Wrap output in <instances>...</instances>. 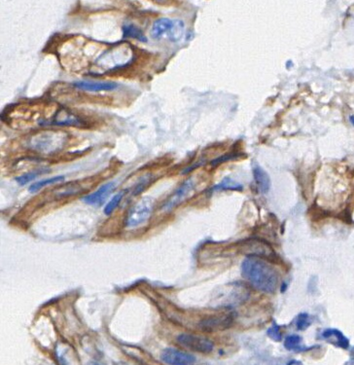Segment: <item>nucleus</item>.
I'll list each match as a JSON object with an SVG mask.
<instances>
[{
	"label": "nucleus",
	"instance_id": "obj_1",
	"mask_svg": "<svg viewBox=\"0 0 354 365\" xmlns=\"http://www.w3.org/2000/svg\"><path fill=\"white\" fill-rule=\"evenodd\" d=\"M242 274L254 288L265 293L275 292L278 286L276 270L258 256H248L243 261Z\"/></svg>",
	"mask_w": 354,
	"mask_h": 365
},
{
	"label": "nucleus",
	"instance_id": "obj_2",
	"mask_svg": "<svg viewBox=\"0 0 354 365\" xmlns=\"http://www.w3.org/2000/svg\"><path fill=\"white\" fill-rule=\"evenodd\" d=\"M67 135L65 132L45 131L40 132L29 139V146L40 153L52 154L63 149L66 142Z\"/></svg>",
	"mask_w": 354,
	"mask_h": 365
},
{
	"label": "nucleus",
	"instance_id": "obj_3",
	"mask_svg": "<svg viewBox=\"0 0 354 365\" xmlns=\"http://www.w3.org/2000/svg\"><path fill=\"white\" fill-rule=\"evenodd\" d=\"M154 201L150 197H144L135 203L128 211L125 218L127 228H136L145 223L152 214Z\"/></svg>",
	"mask_w": 354,
	"mask_h": 365
},
{
	"label": "nucleus",
	"instance_id": "obj_4",
	"mask_svg": "<svg viewBox=\"0 0 354 365\" xmlns=\"http://www.w3.org/2000/svg\"><path fill=\"white\" fill-rule=\"evenodd\" d=\"M177 340L184 348L200 354H209L214 349V343L203 336L182 333L177 336Z\"/></svg>",
	"mask_w": 354,
	"mask_h": 365
},
{
	"label": "nucleus",
	"instance_id": "obj_5",
	"mask_svg": "<svg viewBox=\"0 0 354 365\" xmlns=\"http://www.w3.org/2000/svg\"><path fill=\"white\" fill-rule=\"evenodd\" d=\"M42 126H59V127H85L86 122L66 108L60 109L54 116L49 120H43L40 122Z\"/></svg>",
	"mask_w": 354,
	"mask_h": 365
},
{
	"label": "nucleus",
	"instance_id": "obj_6",
	"mask_svg": "<svg viewBox=\"0 0 354 365\" xmlns=\"http://www.w3.org/2000/svg\"><path fill=\"white\" fill-rule=\"evenodd\" d=\"M233 321L234 318L231 315L212 316L201 319L199 323V328L204 332H216L229 328Z\"/></svg>",
	"mask_w": 354,
	"mask_h": 365
},
{
	"label": "nucleus",
	"instance_id": "obj_7",
	"mask_svg": "<svg viewBox=\"0 0 354 365\" xmlns=\"http://www.w3.org/2000/svg\"><path fill=\"white\" fill-rule=\"evenodd\" d=\"M161 360L163 363L171 365H190L196 363V358L193 355L175 348L165 349L161 354Z\"/></svg>",
	"mask_w": 354,
	"mask_h": 365
},
{
	"label": "nucleus",
	"instance_id": "obj_8",
	"mask_svg": "<svg viewBox=\"0 0 354 365\" xmlns=\"http://www.w3.org/2000/svg\"><path fill=\"white\" fill-rule=\"evenodd\" d=\"M193 189L194 182L192 180H188L185 182L182 183V185L178 187V189L169 198V200L164 203L162 209L164 211H171L189 196Z\"/></svg>",
	"mask_w": 354,
	"mask_h": 365
},
{
	"label": "nucleus",
	"instance_id": "obj_9",
	"mask_svg": "<svg viewBox=\"0 0 354 365\" xmlns=\"http://www.w3.org/2000/svg\"><path fill=\"white\" fill-rule=\"evenodd\" d=\"M241 250L243 252L249 254V256L270 257L274 255L271 248L266 242L258 240H248L243 242Z\"/></svg>",
	"mask_w": 354,
	"mask_h": 365
},
{
	"label": "nucleus",
	"instance_id": "obj_10",
	"mask_svg": "<svg viewBox=\"0 0 354 365\" xmlns=\"http://www.w3.org/2000/svg\"><path fill=\"white\" fill-rule=\"evenodd\" d=\"M115 182H108L99 187L95 192L82 198V201L90 205L99 206L107 199L109 194L114 190Z\"/></svg>",
	"mask_w": 354,
	"mask_h": 365
},
{
	"label": "nucleus",
	"instance_id": "obj_11",
	"mask_svg": "<svg viewBox=\"0 0 354 365\" xmlns=\"http://www.w3.org/2000/svg\"><path fill=\"white\" fill-rule=\"evenodd\" d=\"M73 86L82 91H113L118 87L114 82H92V81H79L73 83Z\"/></svg>",
	"mask_w": 354,
	"mask_h": 365
},
{
	"label": "nucleus",
	"instance_id": "obj_12",
	"mask_svg": "<svg viewBox=\"0 0 354 365\" xmlns=\"http://www.w3.org/2000/svg\"><path fill=\"white\" fill-rule=\"evenodd\" d=\"M322 338L329 341L330 343L342 348L348 349L350 346L349 339L337 329H326L322 332Z\"/></svg>",
	"mask_w": 354,
	"mask_h": 365
},
{
	"label": "nucleus",
	"instance_id": "obj_13",
	"mask_svg": "<svg viewBox=\"0 0 354 365\" xmlns=\"http://www.w3.org/2000/svg\"><path fill=\"white\" fill-rule=\"evenodd\" d=\"M253 177L258 190L262 194H266L270 189V179L268 175L261 167L255 166L253 168Z\"/></svg>",
	"mask_w": 354,
	"mask_h": 365
},
{
	"label": "nucleus",
	"instance_id": "obj_14",
	"mask_svg": "<svg viewBox=\"0 0 354 365\" xmlns=\"http://www.w3.org/2000/svg\"><path fill=\"white\" fill-rule=\"evenodd\" d=\"M173 23H174V20H171L168 18H162V19L157 20L152 26V30H151L152 37L154 39L162 38L164 34L166 33L168 34L171 27L173 26Z\"/></svg>",
	"mask_w": 354,
	"mask_h": 365
},
{
	"label": "nucleus",
	"instance_id": "obj_15",
	"mask_svg": "<svg viewBox=\"0 0 354 365\" xmlns=\"http://www.w3.org/2000/svg\"><path fill=\"white\" fill-rule=\"evenodd\" d=\"M123 35H124V37L133 38V39H136L140 42H147V38L144 35V33L142 32V30L140 28H138L137 26H135L134 24H132V23L125 24L123 26Z\"/></svg>",
	"mask_w": 354,
	"mask_h": 365
},
{
	"label": "nucleus",
	"instance_id": "obj_16",
	"mask_svg": "<svg viewBox=\"0 0 354 365\" xmlns=\"http://www.w3.org/2000/svg\"><path fill=\"white\" fill-rule=\"evenodd\" d=\"M185 24L181 20H174L173 26L168 32V37L172 42H178L184 35Z\"/></svg>",
	"mask_w": 354,
	"mask_h": 365
},
{
	"label": "nucleus",
	"instance_id": "obj_17",
	"mask_svg": "<svg viewBox=\"0 0 354 365\" xmlns=\"http://www.w3.org/2000/svg\"><path fill=\"white\" fill-rule=\"evenodd\" d=\"M243 189V186L234 180L230 178L224 179L220 183L215 185L212 190L213 191H220V190H232V191H242Z\"/></svg>",
	"mask_w": 354,
	"mask_h": 365
},
{
	"label": "nucleus",
	"instance_id": "obj_18",
	"mask_svg": "<svg viewBox=\"0 0 354 365\" xmlns=\"http://www.w3.org/2000/svg\"><path fill=\"white\" fill-rule=\"evenodd\" d=\"M63 181H65V177L64 176H59V177H54V178H51V179H47V180H43V181L37 182L32 184L29 187V192L35 193V192L39 191L40 189H42L45 186H48V185H51V184H55V183L61 182Z\"/></svg>",
	"mask_w": 354,
	"mask_h": 365
},
{
	"label": "nucleus",
	"instance_id": "obj_19",
	"mask_svg": "<svg viewBox=\"0 0 354 365\" xmlns=\"http://www.w3.org/2000/svg\"><path fill=\"white\" fill-rule=\"evenodd\" d=\"M302 343V338L299 335H290L285 339L284 342V347L288 351H302L304 350L303 347H301Z\"/></svg>",
	"mask_w": 354,
	"mask_h": 365
},
{
	"label": "nucleus",
	"instance_id": "obj_20",
	"mask_svg": "<svg viewBox=\"0 0 354 365\" xmlns=\"http://www.w3.org/2000/svg\"><path fill=\"white\" fill-rule=\"evenodd\" d=\"M48 172H49V170H46V169L35 170V171H33V172H29V173H27V174H24V175H22V176H21V177L16 178V182L19 183L20 185H24V184H26V183H28L29 182L35 180L37 177H39V176H41V175H43V174H46V173H48Z\"/></svg>",
	"mask_w": 354,
	"mask_h": 365
},
{
	"label": "nucleus",
	"instance_id": "obj_21",
	"mask_svg": "<svg viewBox=\"0 0 354 365\" xmlns=\"http://www.w3.org/2000/svg\"><path fill=\"white\" fill-rule=\"evenodd\" d=\"M124 196H125V191H122V192L116 194V195H115V196L110 200V202L105 205L104 213H105L106 215H110V214L115 210V208L119 205V204L121 203V201H122V199L124 198Z\"/></svg>",
	"mask_w": 354,
	"mask_h": 365
},
{
	"label": "nucleus",
	"instance_id": "obj_22",
	"mask_svg": "<svg viewBox=\"0 0 354 365\" xmlns=\"http://www.w3.org/2000/svg\"><path fill=\"white\" fill-rule=\"evenodd\" d=\"M311 323V320L310 319V316L308 314H300L297 318V321H296V325H297V328L299 330H305L307 329Z\"/></svg>",
	"mask_w": 354,
	"mask_h": 365
},
{
	"label": "nucleus",
	"instance_id": "obj_23",
	"mask_svg": "<svg viewBox=\"0 0 354 365\" xmlns=\"http://www.w3.org/2000/svg\"><path fill=\"white\" fill-rule=\"evenodd\" d=\"M266 334L270 339H272L273 341H276V342H279L282 339V334H281V331H280V327L275 322H273V324L267 329Z\"/></svg>",
	"mask_w": 354,
	"mask_h": 365
},
{
	"label": "nucleus",
	"instance_id": "obj_24",
	"mask_svg": "<svg viewBox=\"0 0 354 365\" xmlns=\"http://www.w3.org/2000/svg\"><path fill=\"white\" fill-rule=\"evenodd\" d=\"M234 158H236V155H225V156H222V157H220V158H217V159L213 160V161L211 162V165H212V166H216V165H219V164H221V163H223V162H226V161L232 160V159H234Z\"/></svg>",
	"mask_w": 354,
	"mask_h": 365
},
{
	"label": "nucleus",
	"instance_id": "obj_25",
	"mask_svg": "<svg viewBox=\"0 0 354 365\" xmlns=\"http://www.w3.org/2000/svg\"><path fill=\"white\" fill-rule=\"evenodd\" d=\"M351 122H352V124L354 126V116L351 117Z\"/></svg>",
	"mask_w": 354,
	"mask_h": 365
}]
</instances>
